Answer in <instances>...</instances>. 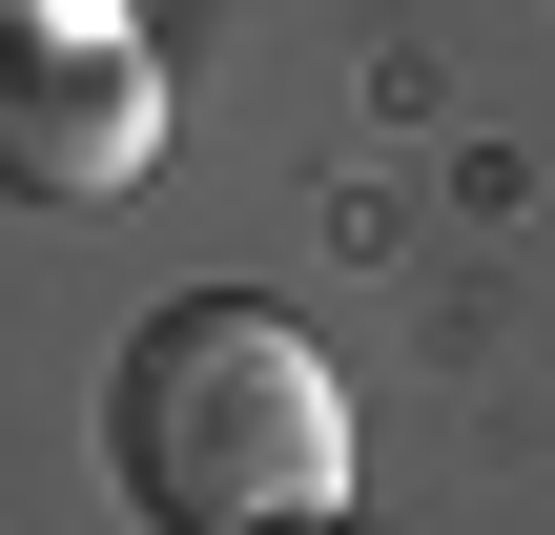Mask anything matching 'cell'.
Listing matches in <instances>:
<instances>
[{"label": "cell", "mask_w": 555, "mask_h": 535, "mask_svg": "<svg viewBox=\"0 0 555 535\" xmlns=\"http://www.w3.org/2000/svg\"><path fill=\"white\" fill-rule=\"evenodd\" d=\"M165 165V62L124 21H0V206H103Z\"/></svg>", "instance_id": "cell-2"}, {"label": "cell", "mask_w": 555, "mask_h": 535, "mask_svg": "<svg viewBox=\"0 0 555 535\" xmlns=\"http://www.w3.org/2000/svg\"><path fill=\"white\" fill-rule=\"evenodd\" d=\"M103 433H124V495L165 535H309L350 495V392H330V351H309L288 309H247V289L144 309Z\"/></svg>", "instance_id": "cell-1"}, {"label": "cell", "mask_w": 555, "mask_h": 535, "mask_svg": "<svg viewBox=\"0 0 555 535\" xmlns=\"http://www.w3.org/2000/svg\"><path fill=\"white\" fill-rule=\"evenodd\" d=\"M309 535H330V515H309Z\"/></svg>", "instance_id": "cell-3"}]
</instances>
